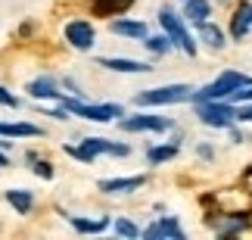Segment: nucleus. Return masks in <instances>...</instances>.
<instances>
[{"label": "nucleus", "mask_w": 252, "mask_h": 240, "mask_svg": "<svg viewBox=\"0 0 252 240\" xmlns=\"http://www.w3.org/2000/svg\"><path fill=\"white\" fill-rule=\"evenodd\" d=\"M246 84H252L249 75L227 69V72H221L212 84H206L202 91H193V97H190V100H196V103H202V100H224V97H230V94H234L237 88H246Z\"/></svg>", "instance_id": "f257e3e1"}, {"label": "nucleus", "mask_w": 252, "mask_h": 240, "mask_svg": "<svg viewBox=\"0 0 252 240\" xmlns=\"http://www.w3.org/2000/svg\"><path fill=\"white\" fill-rule=\"evenodd\" d=\"M65 153L75 159H81V162H94L96 156H128V147L125 143H115V140H106V137H84L78 147H65Z\"/></svg>", "instance_id": "f03ea898"}, {"label": "nucleus", "mask_w": 252, "mask_h": 240, "mask_svg": "<svg viewBox=\"0 0 252 240\" xmlns=\"http://www.w3.org/2000/svg\"><path fill=\"white\" fill-rule=\"evenodd\" d=\"M193 97L190 84H165V88H153L134 97L137 106H171V103H187Z\"/></svg>", "instance_id": "7ed1b4c3"}, {"label": "nucleus", "mask_w": 252, "mask_h": 240, "mask_svg": "<svg viewBox=\"0 0 252 240\" xmlns=\"http://www.w3.org/2000/svg\"><path fill=\"white\" fill-rule=\"evenodd\" d=\"M60 103L65 116H81L91 122H112L122 116V106H112V103H81V100H65V97H60Z\"/></svg>", "instance_id": "20e7f679"}, {"label": "nucleus", "mask_w": 252, "mask_h": 240, "mask_svg": "<svg viewBox=\"0 0 252 240\" xmlns=\"http://www.w3.org/2000/svg\"><path fill=\"white\" fill-rule=\"evenodd\" d=\"M159 22H162V28H165V37L171 44H178L184 53H190V56H196V41L190 37V32H187V25L181 22V16H174L171 9L165 6L159 13Z\"/></svg>", "instance_id": "39448f33"}, {"label": "nucleus", "mask_w": 252, "mask_h": 240, "mask_svg": "<svg viewBox=\"0 0 252 240\" xmlns=\"http://www.w3.org/2000/svg\"><path fill=\"white\" fill-rule=\"evenodd\" d=\"M196 112L199 119L212 125V128H230L237 119V106H230V103H221V100H202L196 103Z\"/></svg>", "instance_id": "423d86ee"}, {"label": "nucleus", "mask_w": 252, "mask_h": 240, "mask_svg": "<svg viewBox=\"0 0 252 240\" xmlns=\"http://www.w3.org/2000/svg\"><path fill=\"white\" fill-rule=\"evenodd\" d=\"M94 37H96V32H94L91 22L75 19V22L65 25V41H69L75 50H91V47H94Z\"/></svg>", "instance_id": "0eeeda50"}, {"label": "nucleus", "mask_w": 252, "mask_h": 240, "mask_svg": "<svg viewBox=\"0 0 252 240\" xmlns=\"http://www.w3.org/2000/svg\"><path fill=\"white\" fill-rule=\"evenodd\" d=\"M171 122L165 116H131L122 119V131H168Z\"/></svg>", "instance_id": "6e6552de"}, {"label": "nucleus", "mask_w": 252, "mask_h": 240, "mask_svg": "<svg viewBox=\"0 0 252 240\" xmlns=\"http://www.w3.org/2000/svg\"><path fill=\"white\" fill-rule=\"evenodd\" d=\"M143 237H147V240H184V231H181V225L168 215V218L153 222L147 231H143Z\"/></svg>", "instance_id": "1a4fd4ad"}, {"label": "nucleus", "mask_w": 252, "mask_h": 240, "mask_svg": "<svg viewBox=\"0 0 252 240\" xmlns=\"http://www.w3.org/2000/svg\"><path fill=\"white\" fill-rule=\"evenodd\" d=\"M147 184V175H131V178H103L100 190L103 194H131Z\"/></svg>", "instance_id": "9d476101"}, {"label": "nucleus", "mask_w": 252, "mask_h": 240, "mask_svg": "<svg viewBox=\"0 0 252 240\" xmlns=\"http://www.w3.org/2000/svg\"><path fill=\"white\" fill-rule=\"evenodd\" d=\"M249 28H252V3H246V0H243V3L237 6L234 19H230V34H234V41H243Z\"/></svg>", "instance_id": "9b49d317"}, {"label": "nucleus", "mask_w": 252, "mask_h": 240, "mask_svg": "<svg viewBox=\"0 0 252 240\" xmlns=\"http://www.w3.org/2000/svg\"><path fill=\"white\" fill-rule=\"evenodd\" d=\"M41 128L28 122H0V137H41Z\"/></svg>", "instance_id": "f8f14e48"}, {"label": "nucleus", "mask_w": 252, "mask_h": 240, "mask_svg": "<svg viewBox=\"0 0 252 240\" xmlns=\"http://www.w3.org/2000/svg\"><path fill=\"white\" fill-rule=\"evenodd\" d=\"M103 69H112V72H128V75H140V72H150L153 66L147 63H137V60H119V56H106V60H100Z\"/></svg>", "instance_id": "ddd939ff"}, {"label": "nucleus", "mask_w": 252, "mask_h": 240, "mask_svg": "<svg viewBox=\"0 0 252 240\" xmlns=\"http://www.w3.org/2000/svg\"><path fill=\"white\" fill-rule=\"evenodd\" d=\"M209 225L215 228V234H221V237H230V234H240V231H246V228H249V218H246V215H230L227 222H218V218H212Z\"/></svg>", "instance_id": "4468645a"}, {"label": "nucleus", "mask_w": 252, "mask_h": 240, "mask_svg": "<svg viewBox=\"0 0 252 240\" xmlns=\"http://www.w3.org/2000/svg\"><path fill=\"white\" fill-rule=\"evenodd\" d=\"M28 94H32V97H37V100H47V97L60 100V97H63V94L56 91V84H53V78H34L32 84H28Z\"/></svg>", "instance_id": "2eb2a0df"}, {"label": "nucleus", "mask_w": 252, "mask_h": 240, "mask_svg": "<svg viewBox=\"0 0 252 240\" xmlns=\"http://www.w3.org/2000/svg\"><path fill=\"white\" fill-rule=\"evenodd\" d=\"M184 16L193 22H206L212 16V3L209 0H184Z\"/></svg>", "instance_id": "dca6fc26"}, {"label": "nucleus", "mask_w": 252, "mask_h": 240, "mask_svg": "<svg viewBox=\"0 0 252 240\" xmlns=\"http://www.w3.org/2000/svg\"><path fill=\"white\" fill-rule=\"evenodd\" d=\"M6 203L13 206L19 215H28L32 206H34V197L28 194V190H6Z\"/></svg>", "instance_id": "f3484780"}, {"label": "nucleus", "mask_w": 252, "mask_h": 240, "mask_svg": "<svg viewBox=\"0 0 252 240\" xmlns=\"http://www.w3.org/2000/svg\"><path fill=\"white\" fill-rule=\"evenodd\" d=\"M69 222H72L75 231H81V234H100V231H106V228H109V222H106V218H78V215H72Z\"/></svg>", "instance_id": "a211bd4d"}, {"label": "nucleus", "mask_w": 252, "mask_h": 240, "mask_svg": "<svg viewBox=\"0 0 252 240\" xmlns=\"http://www.w3.org/2000/svg\"><path fill=\"white\" fill-rule=\"evenodd\" d=\"M174 156H178V143H159V147H150V153H147L150 166H162V162H171Z\"/></svg>", "instance_id": "6ab92c4d"}, {"label": "nucleus", "mask_w": 252, "mask_h": 240, "mask_svg": "<svg viewBox=\"0 0 252 240\" xmlns=\"http://www.w3.org/2000/svg\"><path fill=\"white\" fill-rule=\"evenodd\" d=\"M134 3V0H94V13L96 16H119Z\"/></svg>", "instance_id": "aec40b11"}, {"label": "nucleus", "mask_w": 252, "mask_h": 240, "mask_svg": "<svg viewBox=\"0 0 252 240\" xmlns=\"http://www.w3.org/2000/svg\"><path fill=\"white\" fill-rule=\"evenodd\" d=\"M112 32H115V34H125V37H147V22L119 19V22H112Z\"/></svg>", "instance_id": "412c9836"}, {"label": "nucleus", "mask_w": 252, "mask_h": 240, "mask_svg": "<svg viewBox=\"0 0 252 240\" xmlns=\"http://www.w3.org/2000/svg\"><path fill=\"white\" fill-rule=\"evenodd\" d=\"M199 34H202V41H206L212 50H221V47H224V34H221V28L212 25L209 19H206V22H199Z\"/></svg>", "instance_id": "4be33fe9"}, {"label": "nucleus", "mask_w": 252, "mask_h": 240, "mask_svg": "<svg viewBox=\"0 0 252 240\" xmlns=\"http://www.w3.org/2000/svg\"><path fill=\"white\" fill-rule=\"evenodd\" d=\"M143 44H147V50H150V53H159V56L171 50V41H168V37H165V34H156V37H147V41H143Z\"/></svg>", "instance_id": "5701e85b"}, {"label": "nucleus", "mask_w": 252, "mask_h": 240, "mask_svg": "<svg viewBox=\"0 0 252 240\" xmlns=\"http://www.w3.org/2000/svg\"><path fill=\"white\" fill-rule=\"evenodd\" d=\"M115 231L125 234V237H140V231H137V228H134V225L128 222V218H119V222H115Z\"/></svg>", "instance_id": "b1692460"}, {"label": "nucleus", "mask_w": 252, "mask_h": 240, "mask_svg": "<svg viewBox=\"0 0 252 240\" xmlns=\"http://www.w3.org/2000/svg\"><path fill=\"white\" fill-rule=\"evenodd\" d=\"M0 103H3V106H19V100H16L6 88H0Z\"/></svg>", "instance_id": "393cba45"}, {"label": "nucleus", "mask_w": 252, "mask_h": 240, "mask_svg": "<svg viewBox=\"0 0 252 240\" xmlns=\"http://www.w3.org/2000/svg\"><path fill=\"white\" fill-rule=\"evenodd\" d=\"M34 171H37L41 178H53V169H50V162H37V166H34Z\"/></svg>", "instance_id": "a878e982"}, {"label": "nucleus", "mask_w": 252, "mask_h": 240, "mask_svg": "<svg viewBox=\"0 0 252 240\" xmlns=\"http://www.w3.org/2000/svg\"><path fill=\"white\" fill-rule=\"evenodd\" d=\"M237 119L240 122H252V106H237Z\"/></svg>", "instance_id": "bb28decb"}, {"label": "nucleus", "mask_w": 252, "mask_h": 240, "mask_svg": "<svg viewBox=\"0 0 252 240\" xmlns=\"http://www.w3.org/2000/svg\"><path fill=\"white\" fill-rule=\"evenodd\" d=\"M199 156H202V159H212V150L206 147V143H202V147H199Z\"/></svg>", "instance_id": "cd10ccee"}, {"label": "nucleus", "mask_w": 252, "mask_h": 240, "mask_svg": "<svg viewBox=\"0 0 252 240\" xmlns=\"http://www.w3.org/2000/svg\"><path fill=\"white\" fill-rule=\"evenodd\" d=\"M3 166H9V159L3 156V153H0V169H3Z\"/></svg>", "instance_id": "c85d7f7f"}]
</instances>
